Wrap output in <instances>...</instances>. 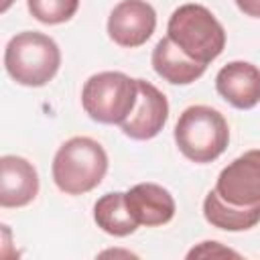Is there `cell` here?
I'll use <instances>...</instances> for the list:
<instances>
[{
    "label": "cell",
    "instance_id": "obj_17",
    "mask_svg": "<svg viewBox=\"0 0 260 260\" xmlns=\"http://www.w3.org/2000/svg\"><path fill=\"white\" fill-rule=\"evenodd\" d=\"M236 6L246 14V16H252V18H260V0H234Z\"/></svg>",
    "mask_w": 260,
    "mask_h": 260
},
{
    "label": "cell",
    "instance_id": "obj_4",
    "mask_svg": "<svg viewBox=\"0 0 260 260\" xmlns=\"http://www.w3.org/2000/svg\"><path fill=\"white\" fill-rule=\"evenodd\" d=\"M175 142L185 158L201 165L211 162L228 148L230 126L215 108L189 106L175 124Z\"/></svg>",
    "mask_w": 260,
    "mask_h": 260
},
{
    "label": "cell",
    "instance_id": "obj_16",
    "mask_svg": "<svg viewBox=\"0 0 260 260\" xmlns=\"http://www.w3.org/2000/svg\"><path fill=\"white\" fill-rule=\"evenodd\" d=\"M195 256H238V252L223 248L219 242H201V246L193 248L187 258H195Z\"/></svg>",
    "mask_w": 260,
    "mask_h": 260
},
{
    "label": "cell",
    "instance_id": "obj_3",
    "mask_svg": "<svg viewBox=\"0 0 260 260\" xmlns=\"http://www.w3.org/2000/svg\"><path fill=\"white\" fill-rule=\"evenodd\" d=\"M167 37L197 63L209 65L225 47V30L213 12L201 4H183L173 10Z\"/></svg>",
    "mask_w": 260,
    "mask_h": 260
},
{
    "label": "cell",
    "instance_id": "obj_1",
    "mask_svg": "<svg viewBox=\"0 0 260 260\" xmlns=\"http://www.w3.org/2000/svg\"><path fill=\"white\" fill-rule=\"evenodd\" d=\"M53 181L67 195H83L95 189L108 173V154L104 146L89 136L65 140L53 158Z\"/></svg>",
    "mask_w": 260,
    "mask_h": 260
},
{
    "label": "cell",
    "instance_id": "obj_8",
    "mask_svg": "<svg viewBox=\"0 0 260 260\" xmlns=\"http://www.w3.org/2000/svg\"><path fill=\"white\" fill-rule=\"evenodd\" d=\"M138 81V100L132 114L120 124L122 132L132 140H150L154 138L169 118L167 95L146 79Z\"/></svg>",
    "mask_w": 260,
    "mask_h": 260
},
{
    "label": "cell",
    "instance_id": "obj_12",
    "mask_svg": "<svg viewBox=\"0 0 260 260\" xmlns=\"http://www.w3.org/2000/svg\"><path fill=\"white\" fill-rule=\"evenodd\" d=\"M152 67L158 77L173 85H187L199 79L207 65L197 63L189 55H185L169 37L160 39L152 49Z\"/></svg>",
    "mask_w": 260,
    "mask_h": 260
},
{
    "label": "cell",
    "instance_id": "obj_6",
    "mask_svg": "<svg viewBox=\"0 0 260 260\" xmlns=\"http://www.w3.org/2000/svg\"><path fill=\"white\" fill-rule=\"evenodd\" d=\"M215 191L234 205H260V148L248 150L223 167Z\"/></svg>",
    "mask_w": 260,
    "mask_h": 260
},
{
    "label": "cell",
    "instance_id": "obj_18",
    "mask_svg": "<svg viewBox=\"0 0 260 260\" xmlns=\"http://www.w3.org/2000/svg\"><path fill=\"white\" fill-rule=\"evenodd\" d=\"M10 2H12V0H4V4H2V12H4V10L10 6Z\"/></svg>",
    "mask_w": 260,
    "mask_h": 260
},
{
    "label": "cell",
    "instance_id": "obj_5",
    "mask_svg": "<svg viewBox=\"0 0 260 260\" xmlns=\"http://www.w3.org/2000/svg\"><path fill=\"white\" fill-rule=\"evenodd\" d=\"M138 100V81L122 71H102L91 75L81 89L85 114L100 124H122Z\"/></svg>",
    "mask_w": 260,
    "mask_h": 260
},
{
    "label": "cell",
    "instance_id": "obj_14",
    "mask_svg": "<svg viewBox=\"0 0 260 260\" xmlns=\"http://www.w3.org/2000/svg\"><path fill=\"white\" fill-rule=\"evenodd\" d=\"M93 219L98 228H102L106 234L124 238L138 230L136 219L130 215L126 205V193L114 191L102 195L93 205Z\"/></svg>",
    "mask_w": 260,
    "mask_h": 260
},
{
    "label": "cell",
    "instance_id": "obj_15",
    "mask_svg": "<svg viewBox=\"0 0 260 260\" xmlns=\"http://www.w3.org/2000/svg\"><path fill=\"white\" fill-rule=\"evenodd\" d=\"M28 12L43 24L67 22L79 8V0H26Z\"/></svg>",
    "mask_w": 260,
    "mask_h": 260
},
{
    "label": "cell",
    "instance_id": "obj_13",
    "mask_svg": "<svg viewBox=\"0 0 260 260\" xmlns=\"http://www.w3.org/2000/svg\"><path fill=\"white\" fill-rule=\"evenodd\" d=\"M203 215L213 228L225 232H244L260 221V205L254 207L234 205L213 189L203 199Z\"/></svg>",
    "mask_w": 260,
    "mask_h": 260
},
{
    "label": "cell",
    "instance_id": "obj_9",
    "mask_svg": "<svg viewBox=\"0 0 260 260\" xmlns=\"http://www.w3.org/2000/svg\"><path fill=\"white\" fill-rule=\"evenodd\" d=\"M217 93L238 110L260 104V69L248 61H230L215 75Z\"/></svg>",
    "mask_w": 260,
    "mask_h": 260
},
{
    "label": "cell",
    "instance_id": "obj_7",
    "mask_svg": "<svg viewBox=\"0 0 260 260\" xmlns=\"http://www.w3.org/2000/svg\"><path fill=\"white\" fill-rule=\"evenodd\" d=\"M156 28V12L146 0H122L108 16L110 39L126 49L144 45Z\"/></svg>",
    "mask_w": 260,
    "mask_h": 260
},
{
    "label": "cell",
    "instance_id": "obj_2",
    "mask_svg": "<svg viewBox=\"0 0 260 260\" xmlns=\"http://www.w3.org/2000/svg\"><path fill=\"white\" fill-rule=\"evenodd\" d=\"M59 65L61 51L49 35L37 30H22L6 43L4 67L6 73L20 85H47L57 75Z\"/></svg>",
    "mask_w": 260,
    "mask_h": 260
},
{
    "label": "cell",
    "instance_id": "obj_10",
    "mask_svg": "<svg viewBox=\"0 0 260 260\" xmlns=\"http://www.w3.org/2000/svg\"><path fill=\"white\" fill-rule=\"evenodd\" d=\"M39 193V173L22 156L4 154L0 158V205L24 207Z\"/></svg>",
    "mask_w": 260,
    "mask_h": 260
},
{
    "label": "cell",
    "instance_id": "obj_11",
    "mask_svg": "<svg viewBox=\"0 0 260 260\" xmlns=\"http://www.w3.org/2000/svg\"><path fill=\"white\" fill-rule=\"evenodd\" d=\"M126 205L138 225L154 228L169 223L175 215L173 195L156 183H138L126 191Z\"/></svg>",
    "mask_w": 260,
    "mask_h": 260
}]
</instances>
